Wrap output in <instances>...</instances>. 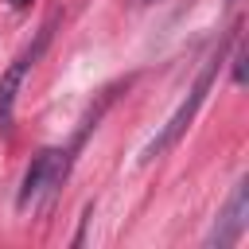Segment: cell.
<instances>
[{
  "label": "cell",
  "instance_id": "3",
  "mask_svg": "<svg viewBox=\"0 0 249 249\" xmlns=\"http://www.w3.org/2000/svg\"><path fill=\"white\" fill-rule=\"evenodd\" d=\"M245 226H249V179H237V187H233L230 202L222 206V214H218L206 245H210V249H230V245L245 233Z\"/></svg>",
  "mask_w": 249,
  "mask_h": 249
},
{
  "label": "cell",
  "instance_id": "2",
  "mask_svg": "<svg viewBox=\"0 0 249 249\" xmlns=\"http://www.w3.org/2000/svg\"><path fill=\"white\" fill-rule=\"evenodd\" d=\"M66 171H70V152H62V148H43V152L31 160V167L23 171V183H19V210L35 206L43 195H51L54 187H62Z\"/></svg>",
  "mask_w": 249,
  "mask_h": 249
},
{
  "label": "cell",
  "instance_id": "5",
  "mask_svg": "<svg viewBox=\"0 0 249 249\" xmlns=\"http://www.w3.org/2000/svg\"><path fill=\"white\" fill-rule=\"evenodd\" d=\"M230 62H233V82L241 86V82H245V47H241V39L233 43V58H230Z\"/></svg>",
  "mask_w": 249,
  "mask_h": 249
},
{
  "label": "cell",
  "instance_id": "4",
  "mask_svg": "<svg viewBox=\"0 0 249 249\" xmlns=\"http://www.w3.org/2000/svg\"><path fill=\"white\" fill-rule=\"evenodd\" d=\"M47 39H51V23L39 31V39H35V47H27L4 74H0V124L4 121H12V109H16V97H19V86H23V78H27V70L35 66V58L43 54V47H47Z\"/></svg>",
  "mask_w": 249,
  "mask_h": 249
},
{
  "label": "cell",
  "instance_id": "1",
  "mask_svg": "<svg viewBox=\"0 0 249 249\" xmlns=\"http://www.w3.org/2000/svg\"><path fill=\"white\" fill-rule=\"evenodd\" d=\"M222 58H226V54H222V43H218V47H214V51H210V54L202 58V70L195 74V86L187 89V97H183V105H179V109H175V113L167 117V124H163V128H160V132L152 136V144L144 148V156H140V163H152V160H160V156H163L167 148H175V144H179V136H183V132H187V124L195 121V113H198V105L206 101V93H210V86H214V74H218V66H222Z\"/></svg>",
  "mask_w": 249,
  "mask_h": 249
},
{
  "label": "cell",
  "instance_id": "8",
  "mask_svg": "<svg viewBox=\"0 0 249 249\" xmlns=\"http://www.w3.org/2000/svg\"><path fill=\"white\" fill-rule=\"evenodd\" d=\"M226 4H233V0H226Z\"/></svg>",
  "mask_w": 249,
  "mask_h": 249
},
{
  "label": "cell",
  "instance_id": "6",
  "mask_svg": "<svg viewBox=\"0 0 249 249\" xmlns=\"http://www.w3.org/2000/svg\"><path fill=\"white\" fill-rule=\"evenodd\" d=\"M12 4H16V8H23V4H27V0H12Z\"/></svg>",
  "mask_w": 249,
  "mask_h": 249
},
{
  "label": "cell",
  "instance_id": "7",
  "mask_svg": "<svg viewBox=\"0 0 249 249\" xmlns=\"http://www.w3.org/2000/svg\"><path fill=\"white\" fill-rule=\"evenodd\" d=\"M140 4H152V0H140Z\"/></svg>",
  "mask_w": 249,
  "mask_h": 249
}]
</instances>
